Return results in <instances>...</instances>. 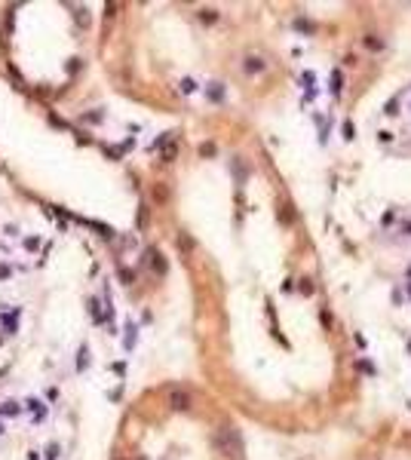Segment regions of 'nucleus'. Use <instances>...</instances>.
<instances>
[{"label":"nucleus","mask_w":411,"mask_h":460,"mask_svg":"<svg viewBox=\"0 0 411 460\" xmlns=\"http://www.w3.org/2000/svg\"><path fill=\"white\" fill-rule=\"evenodd\" d=\"M218 445H221V451L227 457H243V439H240V433L233 427H224L218 433Z\"/></svg>","instance_id":"f257e3e1"},{"label":"nucleus","mask_w":411,"mask_h":460,"mask_svg":"<svg viewBox=\"0 0 411 460\" xmlns=\"http://www.w3.org/2000/svg\"><path fill=\"white\" fill-rule=\"evenodd\" d=\"M243 71L252 77V74H264L267 71V62L261 59V55H246V62H243Z\"/></svg>","instance_id":"f03ea898"},{"label":"nucleus","mask_w":411,"mask_h":460,"mask_svg":"<svg viewBox=\"0 0 411 460\" xmlns=\"http://www.w3.org/2000/svg\"><path fill=\"white\" fill-rule=\"evenodd\" d=\"M291 28H295L298 34H307V37H313V34L319 31V28H316V22H313V19H304V16H298V19L291 22Z\"/></svg>","instance_id":"7ed1b4c3"},{"label":"nucleus","mask_w":411,"mask_h":460,"mask_svg":"<svg viewBox=\"0 0 411 460\" xmlns=\"http://www.w3.org/2000/svg\"><path fill=\"white\" fill-rule=\"evenodd\" d=\"M344 92V77H341V68L331 71V95H341Z\"/></svg>","instance_id":"20e7f679"},{"label":"nucleus","mask_w":411,"mask_h":460,"mask_svg":"<svg viewBox=\"0 0 411 460\" xmlns=\"http://www.w3.org/2000/svg\"><path fill=\"white\" fill-rule=\"evenodd\" d=\"M362 43H365L371 52H381V49H384V40H381L378 34H365V37H362Z\"/></svg>","instance_id":"39448f33"},{"label":"nucleus","mask_w":411,"mask_h":460,"mask_svg":"<svg viewBox=\"0 0 411 460\" xmlns=\"http://www.w3.org/2000/svg\"><path fill=\"white\" fill-rule=\"evenodd\" d=\"M172 408L188 411V408H191V396H188V393H172Z\"/></svg>","instance_id":"423d86ee"},{"label":"nucleus","mask_w":411,"mask_h":460,"mask_svg":"<svg viewBox=\"0 0 411 460\" xmlns=\"http://www.w3.org/2000/svg\"><path fill=\"white\" fill-rule=\"evenodd\" d=\"M206 92H209V98H212V101H221V98H224V83H209V89H206Z\"/></svg>","instance_id":"0eeeda50"},{"label":"nucleus","mask_w":411,"mask_h":460,"mask_svg":"<svg viewBox=\"0 0 411 460\" xmlns=\"http://www.w3.org/2000/svg\"><path fill=\"white\" fill-rule=\"evenodd\" d=\"M341 138H344V141H353V138H356V126H353V120H344V126H341Z\"/></svg>","instance_id":"6e6552de"},{"label":"nucleus","mask_w":411,"mask_h":460,"mask_svg":"<svg viewBox=\"0 0 411 460\" xmlns=\"http://www.w3.org/2000/svg\"><path fill=\"white\" fill-rule=\"evenodd\" d=\"M356 368H359L362 374H368V377H378V368H375V365H371L368 359H359V362H356Z\"/></svg>","instance_id":"1a4fd4ad"},{"label":"nucleus","mask_w":411,"mask_h":460,"mask_svg":"<svg viewBox=\"0 0 411 460\" xmlns=\"http://www.w3.org/2000/svg\"><path fill=\"white\" fill-rule=\"evenodd\" d=\"M298 292H301L304 298H310V295H313V279H307V276L298 279Z\"/></svg>","instance_id":"9d476101"},{"label":"nucleus","mask_w":411,"mask_h":460,"mask_svg":"<svg viewBox=\"0 0 411 460\" xmlns=\"http://www.w3.org/2000/svg\"><path fill=\"white\" fill-rule=\"evenodd\" d=\"M276 218H279L282 224H291V221H295V215H291V206H282V209L276 212Z\"/></svg>","instance_id":"9b49d317"},{"label":"nucleus","mask_w":411,"mask_h":460,"mask_svg":"<svg viewBox=\"0 0 411 460\" xmlns=\"http://www.w3.org/2000/svg\"><path fill=\"white\" fill-rule=\"evenodd\" d=\"M396 107H399V98H390V101H387V107H384V113H390V117H396V113H399Z\"/></svg>","instance_id":"f8f14e48"},{"label":"nucleus","mask_w":411,"mask_h":460,"mask_svg":"<svg viewBox=\"0 0 411 460\" xmlns=\"http://www.w3.org/2000/svg\"><path fill=\"white\" fill-rule=\"evenodd\" d=\"M200 19H203L206 25H212V22L218 19V13H215V10H203V13H200Z\"/></svg>","instance_id":"ddd939ff"},{"label":"nucleus","mask_w":411,"mask_h":460,"mask_svg":"<svg viewBox=\"0 0 411 460\" xmlns=\"http://www.w3.org/2000/svg\"><path fill=\"white\" fill-rule=\"evenodd\" d=\"M319 322H322L325 328H331V313H328V310H319Z\"/></svg>","instance_id":"4468645a"},{"label":"nucleus","mask_w":411,"mask_h":460,"mask_svg":"<svg viewBox=\"0 0 411 460\" xmlns=\"http://www.w3.org/2000/svg\"><path fill=\"white\" fill-rule=\"evenodd\" d=\"M313 80H316V77H313V71H304V77H301V83H307V86L313 89Z\"/></svg>","instance_id":"2eb2a0df"},{"label":"nucleus","mask_w":411,"mask_h":460,"mask_svg":"<svg viewBox=\"0 0 411 460\" xmlns=\"http://www.w3.org/2000/svg\"><path fill=\"white\" fill-rule=\"evenodd\" d=\"M200 153H203V157H212V153H215V144H203Z\"/></svg>","instance_id":"dca6fc26"},{"label":"nucleus","mask_w":411,"mask_h":460,"mask_svg":"<svg viewBox=\"0 0 411 460\" xmlns=\"http://www.w3.org/2000/svg\"><path fill=\"white\" fill-rule=\"evenodd\" d=\"M378 138H381L384 144H390V141H393V132H378Z\"/></svg>","instance_id":"f3484780"},{"label":"nucleus","mask_w":411,"mask_h":460,"mask_svg":"<svg viewBox=\"0 0 411 460\" xmlns=\"http://www.w3.org/2000/svg\"><path fill=\"white\" fill-rule=\"evenodd\" d=\"M402 234H411V221H405V224H402Z\"/></svg>","instance_id":"a211bd4d"},{"label":"nucleus","mask_w":411,"mask_h":460,"mask_svg":"<svg viewBox=\"0 0 411 460\" xmlns=\"http://www.w3.org/2000/svg\"><path fill=\"white\" fill-rule=\"evenodd\" d=\"M408 353H411V340H408Z\"/></svg>","instance_id":"6ab92c4d"},{"label":"nucleus","mask_w":411,"mask_h":460,"mask_svg":"<svg viewBox=\"0 0 411 460\" xmlns=\"http://www.w3.org/2000/svg\"><path fill=\"white\" fill-rule=\"evenodd\" d=\"M408 276H411V267H408Z\"/></svg>","instance_id":"aec40b11"},{"label":"nucleus","mask_w":411,"mask_h":460,"mask_svg":"<svg viewBox=\"0 0 411 460\" xmlns=\"http://www.w3.org/2000/svg\"><path fill=\"white\" fill-rule=\"evenodd\" d=\"M408 295H411V285H408Z\"/></svg>","instance_id":"412c9836"}]
</instances>
